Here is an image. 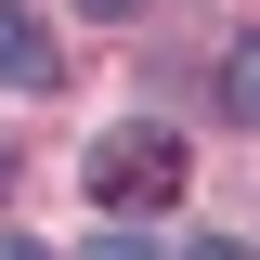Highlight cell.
Listing matches in <instances>:
<instances>
[{"instance_id":"1","label":"cell","mask_w":260,"mask_h":260,"mask_svg":"<svg viewBox=\"0 0 260 260\" xmlns=\"http://www.w3.org/2000/svg\"><path fill=\"white\" fill-rule=\"evenodd\" d=\"M78 182H91L104 221H156V208H182V130H156V117L104 130L91 156H78Z\"/></svg>"},{"instance_id":"3","label":"cell","mask_w":260,"mask_h":260,"mask_svg":"<svg viewBox=\"0 0 260 260\" xmlns=\"http://www.w3.org/2000/svg\"><path fill=\"white\" fill-rule=\"evenodd\" d=\"M221 117L260 130V39H234V52H221Z\"/></svg>"},{"instance_id":"7","label":"cell","mask_w":260,"mask_h":260,"mask_svg":"<svg viewBox=\"0 0 260 260\" xmlns=\"http://www.w3.org/2000/svg\"><path fill=\"white\" fill-rule=\"evenodd\" d=\"M0 260H39V247H13V234H0Z\"/></svg>"},{"instance_id":"6","label":"cell","mask_w":260,"mask_h":260,"mask_svg":"<svg viewBox=\"0 0 260 260\" xmlns=\"http://www.w3.org/2000/svg\"><path fill=\"white\" fill-rule=\"evenodd\" d=\"M182 260H247V247H182Z\"/></svg>"},{"instance_id":"4","label":"cell","mask_w":260,"mask_h":260,"mask_svg":"<svg viewBox=\"0 0 260 260\" xmlns=\"http://www.w3.org/2000/svg\"><path fill=\"white\" fill-rule=\"evenodd\" d=\"M78 260H156V247H143V221H117V234H91Z\"/></svg>"},{"instance_id":"5","label":"cell","mask_w":260,"mask_h":260,"mask_svg":"<svg viewBox=\"0 0 260 260\" xmlns=\"http://www.w3.org/2000/svg\"><path fill=\"white\" fill-rule=\"evenodd\" d=\"M78 13H143V0H78Z\"/></svg>"},{"instance_id":"2","label":"cell","mask_w":260,"mask_h":260,"mask_svg":"<svg viewBox=\"0 0 260 260\" xmlns=\"http://www.w3.org/2000/svg\"><path fill=\"white\" fill-rule=\"evenodd\" d=\"M0 78H13V91H52V78H65V52H52V26H39L26 0H0Z\"/></svg>"}]
</instances>
